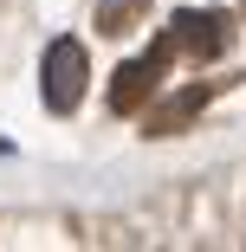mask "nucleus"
I'll list each match as a JSON object with an SVG mask.
<instances>
[{
	"mask_svg": "<svg viewBox=\"0 0 246 252\" xmlns=\"http://www.w3.org/2000/svg\"><path fill=\"white\" fill-rule=\"evenodd\" d=\"M84 78H91V65H84L78 39H52L45 45V110L52 117H71L84 104Z\"/></svg>",
	"mask_w": 246,
	"mask_h": 252,
	"instance_id": "nucleus-1",
	"label": "nucleus"
},
{
	"mask_svg": "<svg viewBox=\"0 0 246 252\" xmlns=\"http://www.w3.org/2000/svg\"><path fill=\"white\" fill-rule=\"evenodd\" d=\"M175 52H169V39H156L142 59H130V65H117V78H110V110L123 117V110H142L149 104V91H156V78H162V65H169Z\"/></svg>",
	"mask_w": 246,
	"mask_h": 252,
	"instance_id": "nucleus-3",
	"label": "nucleus"
},
{
	"mask_svg": "<svg viewBox=\"0 0 246 252\" xmlns=\"http://www.w3.org/2000/svg\"><path fill=\"white\" fill-rule=\"evenodd\" d=\"M201 104H208V84H188L181 97H169V104H156V110H149V136H175V129H188Z\"/></svg>",
	"mask_w": 246,
	"mask_h": 252,
	"instance_id": "nucleus-4",
	"label": "nucleus"
},
{
	"mask_svg": "<svg viewBox=\"0 0 246 252\" xmlns=\"http://www.w3.org/2000/svg\"><path fill=\"white\" fill-rule=\"evenodd\" d=\"M227 32H233V20L227 13H194V7H181L175 20H169V52H188V59H220L227 52Z\"/></svg>",
	"mask_w": 246,
	"mask_h": 252,
	"instance_id": "nucleus-2",
	"label": "nucleus"
},
{
	"mask_svg": "<svg viewBox=\"0 0 246 252\" xmlns=\"http://www.w3.org/2000/svg\"><path fill=\"white\" fill-rule=\"evenodd\" d=\"M142 7H149V0H97V32H104V39H123L142 20Z\"/></svg>",
	"mask_w": 246,
	"mask_h": 252,
	"instance_id": "nucleus-5",
	"label": "nucleus"
}]
</instances>
